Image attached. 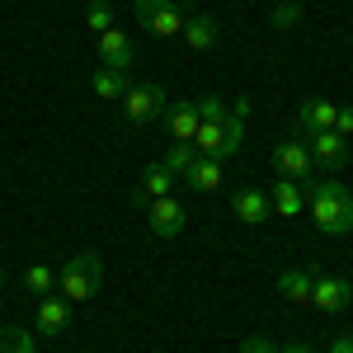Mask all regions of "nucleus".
Wrapping results in <instances>:
<instances>
[{
  "label": "nucleus",
  "instance_id": "f8f14e48",
  "mask_svg": "<svg viewBox=\"0 0 353 353\" xmlns=\"http://www.w3.org/2000/svg\"><path fill=\"white\" fill-rule=\"evenodd\" d=\"M174 184H179V174H170L161 161L146 165V174H141V189L132 193L137 208H146V203H156V198H165V193H174Z\"/></svg>",
  "mask_w": 353,
  "mask_h": 353
},
{
  "label": "nucleus",
  "instance_id": "bb28decb",
  "mask_svg": "<svg viewBox=\"0 0 353 353\" xmlns=\"http://www.w3.org/2000/svg\"><path fill=\"white\" fill-rule=\"evenodd\" d=\"M334 132L353 137V104H339V113H334Z\"/></svg>",
  "mask_w": 353,
  "mask_h": 353
},
{
  "label": "nucleus",
  "instance_id": "dca6fc26",
  "mask_svg": "<svg viewBox=\"0 0 353 353\" xmlns=\"http://www.w3.org/2000/svg\"><path fill=\"white\" fill-rule=\"evenodd\" d=\"M203 128V113H198V104H174V109L165 113V132H170V141H193V132Z\"/></svg>",
  "mask_w": 353,
  "mask_h": 353
},
{
  "label": "nucleus",
  "instance_id": "f257e3e1",
  "mask_svg": "<svg viewBox=\"0 0 353 353\" xmlns=\"http://www.w3.org/2000/svg\"><path fill=\"white\" fill-rule=\"evenodd\" d=\"M301 193H306V208H311V217L325 236H349L353 231V193L339 179H306Z\"/></svg>",
  "mask_w": 353,
  "mask_h": 353
},
{
  "label": "nucleus",
  "instance_id": "423d86ee",
  "mask_svg": "<svg viewBox=\"0 0 353 353\" xmlns=\"http://www.w3.org/2000/svg\"><path fill=\"white\" fill-rule=\"evenodd\" d=\"M273 170L283 174V179H292V184H306L311 179V170H316V161H311V151H306V141H278L273 146Z\"/></svg>",
  "mask_w": 353,
  "mask_h": 353
},
{
  "label": "nucleus",
  "instance_id": "7c9ffc66",
  "mask_svg": "<svg viewBox=\"0 0 353 353\" xmlns=\"http://www.w3.org/2000/svg\"><path fill=\"white\" fill-rule=\"evenodd\" d=\"M0 288H5V278H0Z\"/></svg>",
  "mask_w": 353,
  "mask_h": 353
},
{
  "label": "nucleus",
  "instance_id": "a878e982",
  "mask_svg": "<svg viewBox=\"0 0 353 353\" xmlns=\"http://www.w3.org/2000/svg\"><path fill=\"white\" fill-rule=\"evenodd\" d=\"M241 353H278V344H273L269 334H245V339H241Z\"/></svg>",
  "mask_w": 353,
  "mask_h": 353
},
{
  "label": "nucleus",
  "instance_id": "c756f323",
  "mask_svg": "<svg viewBox=\"0 0 353 353\" xmlns=\"http://www.w3.org/2000/svg\"><path fill=\"white\" fill-rule=\"evenodd\" d=\"M283 353H311V349H301V344H292V349H283Z\"/></svg>",
  "mask_w": 353,
  "mask_h": 353
},
{
  "label": "nucleus",
  "instance_id": "9d476101",
  "mask_svg": "<svg viewBox=\"0 0 353 353\" xmlns=\"http://www.w3.org/2000/svg\"><path fill=\"white\" fill-rule=\"evenodd\" d=\"M221 179H226V161H212V156H198V161L179 174V184L189 193H212Z\"/></svg>",
  "mask_w": 353,
  "mask_h": 353
},
{
  "label": "nucleus",
  "instance_id": "ddd939ff",
  "mask_svg": "<svg viewBox=\"0 0 353 353\" xmlns=\"http://www.w3.org/2000/svg\"><path fill=\"white\" fill-rule=\"evenodd\" d=\"M231 212H236V221H245V226H259V221L273 212V208H269V193H264V189H236Z\"/></svg>",
  "mask_w": 353,
  "mask_h": 353
},
{
  "label": "nucleus",
  "instance_id": "6e6552de",
  "mask_svg": "<svg viewBox=\"0 0 353 353\" xmlns=\"http://www.w3.org/2000/svg\"><path fill=\"white\" fill-rule=\"evenodd\" d=\"M349 301H353V288L344 283V278H334V273H316V283H311V306H321L325 316H339Z\"/></svg>",
  "mask_w": 353,
  "mask_h": 353
},
{
  "label": "nucleus",
  "instance_id": "b1692460",
  "mask_svg": "<svg viewBox=\"0 0 353 353\" xmlns=\"http://www.w3.org/2000/svg\"><path fill=\"white\" fill-rule=\"evenodd\" d=\"M221 132H226V161L241 151V141H245V118H236V113H226L221 118Z\"/></svg>",
  "mask_w": 353,
  "mask_h": 353
},
{
  "label": "nucleus",
  "instance_id": "6ab92c4d",
  "mask_svg": "<svg viewBox=\"0 0 353 353\" xmlns=\"http://www.w3.org/2000/svg\"><path fill=\"white\" fill-rule=\"evenodd\" d=\"M311 283H316L311 269H288L283 278H278V292L292 301V306H306V301H311Z\"/></svg>",
  "mask_w": 353,
  "mask_h": 353
},
{
  "label": "nucleus",
  "instance_id": "2eb2a0df",
  "mask_svg": "<svg viewBox=\"0 0 353 353\" xmlns=\"http://www.w3.org/2000/svg\"><path fill=\"white\" fill-rule=\"evenodd\" d=\"M184 43H189V52H208V48H217L221 28L212 14H193V19H184V33H179Z\"/></svg>",
  "mask_w": 353,
  "mask_h": 353
},
{
  "label": "nucleus",
  "instance_id": "cd10ccee",
  "mask_svg": "<svg viewBox=\"0 0 353 353\" xmlns=\"http://www.w3.org/2000/svg\"><path fill=\"white\" fill-rule=\"evenodd\" d=\"M250 104H254V99H250V94H241V99L231 104V113H236V118H245V113H250Z\"/></svg>",
  "mask_w": 353,
  "mask_h": 353
},
{
  "label": "nucleus",
  "instance_id": "39448f33",
  "mask_svg": "<svg viewBox=\"0 0 353 353\" xmlns=\"http://www.w3.org/2000/svg\"><path fill=\"white\" fill-rule=\"evenodd\" d=\"M184 221H189V208H184L179 193H165V198H156V203H146V226H151V236H161V241L179 236Z\"/></svg>",
  "mask_w": 353,
  "mask_h": 353
},
{
  "label": "nucleus",
  "instance_id": "1a4fd4ad",
  "mask_svg": "<svg viewBox=\"0 0 353 353\" xmlns=\"http://www.w3.org/2000/svg\"><path fill=\"white\" fill-rule=\"evenodd\" d=\"M334 113H339V104H330V99H306L297 113V141H306V137H316V132H330L334 128Z\"/></svg>",
  "mask_w": 353,
  "mask_h": 353
},
{
  "label": "nucleus",
  "instance_id": "20e7f679",
  "mask_svg": "<svg viewBox=\"0 0 353 353\" xmlns=\"http://www.w3.org/2000/svg\"><path fill=\"white\" fill-rule=\"evenodd\" d=\"M161 113H165V90L161 85H132V90L123 94V118H128V128H151Z\"/></svg>",
  "mask_w": 353,
  "mask_h": 353
},
{
  "label": "nucleus",
  "instance_id": "4468645a",
  "mask_svg": "<svg viewBox=\"0 0 353 353\" xmlns=\"http://www.w3.org/2000/svg\"><path fill=\"white\" fill-rule=\"evenodd\" d=\"M99 57L113 71H132V43H128V33L123 28H104L99 33Z\"/></svg>",
  "mask_w": 353,
  "mask_h": 353
},
{
  "label": "nucleus",
  "instance_id": "4be33fe9",
  "mask_svg": "<svg viewBox=\"0 0 353 353\" xmlns=\"http://www.w3.org/2000/svg\"><path fill=\"white\" fill-rule=\"evenodd\" d=\"M24 288H28V292H38V297H48V292L57 288V273L48 269V264H33V269L24 273Z\"/></svg>",
  "mask_w": 353,
  "mask_h": 353
},
{
  "label": "nucleus",
  "instance_id": "f3484780",
  "mask_svg": "<svg viewBox=\"0 0 353 353\" xmlns=\"http://www.w3.org/2000/svg\"><path fill=\"white\" fill-rule=\"evenodd\" d=\"M301 203H306L301 184H292V179H273L269 184V208L278 217H301Z\"/></svg>",
  "mask_w": 353,
  "mask_h": 353
},
{
  "label": "nucleus",
  "instance_id": "412c9836",
  "mask_svg": "<svg viewBox=\"0 0 353 353\" xmlns=\"http://www.w3.org/2000/svg\"><path fill=\"white\" fill-rule=\"evenodd\" d=\"M198 161V151H193V141H170V151H165V170H170V174H184V170H189V165Z\"/></svg>",
  "mask_w": 353,
  "mask_h": 353
},
{
  "label": "nucleus",
  "instance_id": "9b49d317",
  "mask_svg": "<svg viewBox=\"0 0 353 353\" xmlns=\"http://www.w3.org/2000/svg\"><path fill=\"white\" fill-rule=\"evenodd\" d=\"M66 325H71V301L52 297V292L38 297V334H43V339H57Z\"/></svg>",
  "mask_w": 353,
  "mask_h": 353
},
{
  "label": "nucleus",
  "instance_id": "7ed1b4c3",
  "mask_svg": "<svg viewBox=\"0 0 353 353\" xmlns=\"http://www.w3.org/2000/svg\"><path fill=\"white\" fill-rule=\"evenodd\" d=\"M132 10H137V24L151 38H179L184 33V10L174 0H132Z\"/></svg>",
  "mask_w": 353,
  "mask_h": 353
},
{
  "label": "nucleus",
  "instance_id": "5701e85b",
  "mask_svg": "<svg viewBox=\"0 0 353 353\" xmlns=\"http://www.w3.org/2000/svg\"><path fill=\"white\" fill-rule=\"evenodd\" d=\"M85 24L94 28V33L113 28V5H109V0H90V5H85Z\"/></svg>",
  "mask_w": 353,
  "mask_h": 353
},
{
  "label": "nucleus",
  "instance_id": "aec40b11",
  "mask_svg": "<svg viewBox=\"0 0 353 353\" xmlns=\"http://www.w3.org/2000/svg\"><path fill=\"white\" fill-rule=\"evenodd\" d=\"M0 353H38V344L24 325H5L0 330Z\"/></svg>",
  "mask_w": 353,
  "mask_h": 353
},
{
  "label": "nucleus",
  "instance_id": "393cba45",
  "mask_svg": "<svg viewBox=\"0 0 353 353\" xmlns=\"http://www.w3.org/2000/svg\"><path fill=\"white\" fill-rule=\"evenodd\" d=\"M297 19H301V0H288V5L273 10V24H278V28H292Z\"/></svg>",
  "mask_w": 353,
  "mask_h": 353
},
{
  "label": "nucleus",
  "instance_id": "c85d7f7f",
  "mask_svg": "<svg viewBox=\"0 0 353 353\" xmlns=\"http://www.w3.org/2000/svg\"><path fill=\"white\" fill-rule=\"evenodd\" d=\"M330 353H353V334H344V339H334V349Z\"/></svg>",
  "mask_w": 353,
  "mask_h": 353
},
{
  "label": "nucleus",
  "instance_id": "a211bd4d",
  "mask_svg": "<svg viewBox=\"0 0 353 353\" xmlns=\"http://www.w3.org/2000/svg\"><path fill=\"white\" fill-rule=\"evenodd\" d=\"M94 94L104 99V104H123V94L132 90V81H128V71H113V66H104V71H94Z\"/></svg>",
  "mask_w": 353,
  "mask_h": 353
},
{
  "label": "nucleus",
  "instance_id": "0eeeda50",
  "mask_svg": "<svg viewBox=\"0 0 353 353\" xmlns=\"http://www.w3.org/2000/svg\"><path fill=\"white\" fill-rule=\"evenodd\" d=\"M306 151H311V161L321 165L325 174H339V170H344V161H349V137H339L334 128H330V132L306 137Z\"/></svg>",
  "mask_w": 353,
  "mask_h": 353
},
{
  "label": "nucleus",
  "instance_id": "f03ea898",
  "mask_svg": "<svg viewBox=\"0 0 353 353\" xmlns=\"http://www.w3.org/2000/svg\"><path fill=\"white\" fill-rule=\"evenodd\" d=\"M99 283H104V259L94 254V250H81V254H71L61 273H57V292L66 301H90L99 292Z\"/></svg>",
  "mask_w": 353,
  "mask_h": 353
}]
</instances>
